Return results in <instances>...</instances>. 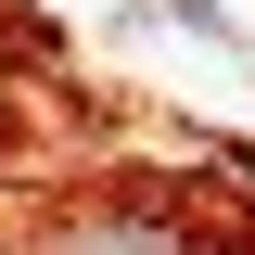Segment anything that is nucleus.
Here are the masks:
<instances>
[{
	"mask_svg": "<svg viewBox=\"0 0 255 255\" xmlns=\"http://www.w3.org/2000/svg\"><path fill=\"white\" fill-rule=\"evenodd\" d=\"M38 255H230L217 230H191L179 204H77L38 230Z\"/></svg>",
	"mask_w": 255,
	"mask_h": 255,
	"instance_id": "nucleus-1",
	"label": "nucleus"
},
{
	"mask_svg": "<svg viewBox=\"0 0 255 255\" xmlns=\"http://www.w3.org/2000/svg\"><path fill=\"white\" fill-rule=\"evenodd\" d=\"M153 13H179L191 38H230V13H217V0H153Z\"/></svg>",
	"mask_w": 255,
	"mask_h": 255,
	"instance_id": "nucleus-2",
	"label": "nucleus"
}]
</instances>
